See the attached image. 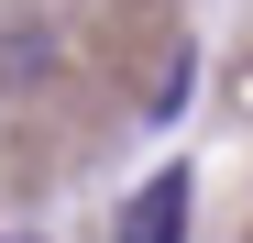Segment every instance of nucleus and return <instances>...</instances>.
<instances>
[{
	"instance_id": "obj_1",
	"label": "nucleus",
	"mask_w": 253,
	"mask_h": 243,
	"mask_svg": "<svg viewBox=\"0 0 253 243\" xmlns=\"http://www.w3.org/2000/svg\"><path fill=\"white\" fill-rule=\"evenodd\" d=\"M176 232H187V166H165L132 210H121V243H176Z\"/></svg>"
}]
</instances>
